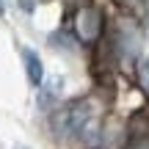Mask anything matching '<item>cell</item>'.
I'll return each mask as SVG.
<instances>
[{
    "label": "cell",
    "mask_w": 149,
    "mask_h": 149,
    "mask_svg": "<svg viewBox=\"0 0 149 149\" xmlns=\"http://www.w3.org/2000/svg\"><path fill=\"white\" fill-rule=\"evenodd\" d=\"M74 33H77L80 42L94 44L97 39L102 36V11L94 8V6H86L74 14Z\"/></svg>",
    "instance_id": "7a4b0ae2"
},
{
    "label": "cell",
    "mask_w": 149,
    "mask_h": 149,
    "mask_svg": "<svg viewBox=\"0 0 149 149\" xmlns=\"http://www.w3.org/2000/svg\"><path fill=\"white\" fill-rule=\"evenodd\" d=\"M22 64H25L28 83H31V86H42V80H44V66H42L39 55L33 53L31 47H22Z\"/></svg>",
    "instance_id": "3957f363"
},
{
    "label": "cell",
    "mask_w": 149,
    "mask_h": 149,
    "mask_svg": "<svg viewBox=\"0 0 149 149\" xmlns=\"http://www.w3.org/2000/svg\"><path fill=\"white\" fill-rule=\"evenodd\" d=\"M94 119V108H91L88 100H77L72 105L61 108V111L53 113V130L61 135V138H74L83 133V127Z\"/></svg>",
    "instance_id": "6da1fadb"
},
{
    "label": "cell",
    "mask_w": 149,
    "mask_h": 149,
    "mask_svg": "<svg viewBox=\"0 0 149 149\" xmlns=\"http://www.w3.org/2000/svg\"><path fill=\"white\" fill-rule=\"evenodd\" d=\"M14 149H28V146H22V144H17V146H14Z\"/></svg>",
    "instance_id": "9c48e42d"
},
{
    "label": "cell",
    "mask_w": 149,
    "mask_h": 149,
    "mask_svg": "<svg viewBox=\"0 0 149 149\" xmlns=\"http://www.w3.org/2000/svg\"><path fill=\"white\" fill-rule=\"evenodd\" d=\"M119 6H124L127 11H133V14H138V17L149 14V0H119Z\"/></svg>",
    "instance_id": "277c9868"
},
{
    "label": "cell",
    "mask_w": 149,
    "mask_h": 149,
    "mask_svg": "<svg viewBox=\"0 0 149 149\" xmlns=\"http://www.w3.org/2000/svg\"><path fill=\"white\" fill-rule=\"evenodd\" d=\"M138 83H141V88L149 94V55H144V58L138 61Z\"/></svg>",
    "instance_id": "5b68a950"
},
{
    "label": "cell",
    "mask_w": 149,
    "mask_h": 149,
    "mask_svg": "<svg viewBox=\"0 0 149 149\" xmlns=\"http://www.w3.org/2000/svg\"><path fill=\"white\" fill-rule=\"evenodd\" d=\"M0 14H6V3H3V0H0Z\"/></svg>",
    "instance_id": "ba28073f"
},
{
    "label": "cell",
    "mask_w": 149,
    "mask_h": 149,
    "mask_svg": "<svg viewBox=\"0 0 149 149\" xmlns=\"http://www.w3.org/2000/svg\"><path fill=\"white\" fill-rule=\"evenodd\" d=\"M36 6H39V0H19V8H22V11H28V14H31Z\"/></svg>",
    "instance_id": "52a82bcc"
},
{
    "label": "cell",
    "mask_w": 149,
    "mask_h": 149,
    "mask_svg": "<svg viewBox=\"0 0 149 149\" xmlns=\"http://www.w3.org/2000/svg\"><path fill=\"white\" fill-rule=\"evenodd\" d=\"M127 149H149V130H144V133H135L133 138H130Z\"/></svg>",
    "instance_id": "8992f818"
}]
</instances>
